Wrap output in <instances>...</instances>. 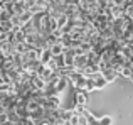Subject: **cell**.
Instances as JSON below:
<instances>
[{"mask_svg": "<svg viewBox=\"0 0 133 125\" xmlns=\"http://www.w3.org/2000/svg\"><path fill=\"white\" fill-rule=\"evenodd\" d=\"M99 125H111V118L106 117V118H101L99 120Z\"/></svg>", "mask_w": 133, "mask_h": 125, "instance_id": "obj_2", "label": "cell"}, {"mask_svg": "<svg viewBox=\"0 0 133 125\" xmlns=\"http://www.w3.org/2000/svg\"><path fill=\"white\" fill-rule=\"evenodd\" d=\"M76 102H78L79 105H84V103H86V95H84L83 90H79V91L76 93Z\"/></svg>", "mask_w": 133, "mask_h": 125, "instance_id": "obj_1", "label": "cell"}]
</instances>
